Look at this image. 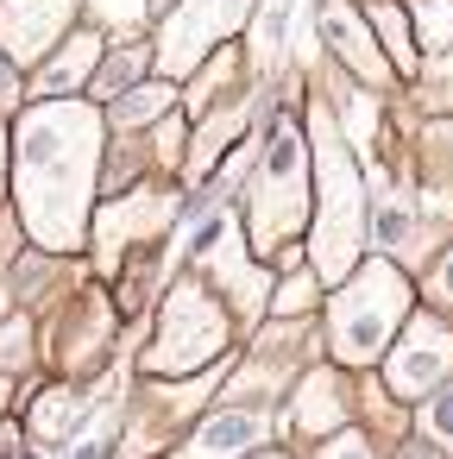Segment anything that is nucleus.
I'll list each match as a JSON object with an SVG mask.
<instances>
[{
  "label": "nucleus",
  "instance_id": "1",
  "mask_svg": "<svg viewBox=\"0 0 453 459\" xmlns=\"http://www.w3.org/2000/svg\"><path fill=\"white\" fill-rule=\"evenodd\" d=\"M20 214L51 252L83 246L89 189L101 170V114L83 101H45L20 120Z\"/></svg>",
  "mask_w": 453,
  "mask_h": 459
},
{
  "label": "nucleus",
  "instance_id": "2",
  "mask_svg": "<svg viewBox=\"0 0 453 459\" xmlns=\"http://www.w3.org/2000/svg\"><path fill=\"white\" fill-rule=\"evenodd\" d=\"M403 321H409V277L390 264H365L327 302V346L340 365H371Z\"/></svg>",
  "mask_w": 453,
  "mask_h": 459
},
{
  "label": "nucleus",
  "instance_id": "3",
  "mask_svg": "<svg viewBox=\"0 0 453 459\" xmlns=\"http://www.w3.org/2000/svg\"><path fill=\"white\" fill-rule=\"evenodd\" d=\"M309 139H302V126H277L271 133V152H265V164H258V195H252V214H246V227H252V246L258 252H271V258H283V252H296V233L309 227Z\"/></svg>",
  "mask_w": 453,
  "mask_h": 459
},
{
  "label": "nucleus",
  "instance_id": "4",
  "mask_svg": "<svg viewBox=\"0 0 453 459\" xmlns=\"http://www.w3.org/2000/svg\"><path fill=\"white\" fill-rule=\"evenodd\" d=\"M359 233H365V202H359V177L346 164L340 145L321 152V233H315V271L327 283L353 277L359 264Z\"/></svg>",
  "mask_w": 453,
  "mask_h": 459
},
{
  "label": "nucleus",
  "instance_id": "5",
  "mask_svg": "<svg viewBox=\"0 0 453 459\" xmlns=\"http://www.w3.org/2000/svg\"><path fill=\"white\" fill-rule=\"evenodd\" d=\"M221 346H227V321H221L214 296L196 277H183L170 290V302H164V333H158V346H152L145 365L158 377H177V371H196L202 359H214Z\"/></svg>",
  "mask_w": 453,
  "mask_h": 459
},
{
  "label": "nucleus",
  "instance_id": "6",
  "mask_svg": "<svg viewBox=\"0 0 453 459\" xmlns=\"http://www.w3.org/2000/svg\"><path fill=\"white\" fill-rule=\"evenodd\" d=\"M240 20H252V0H177L170 20H164V32H158L164 70H170V76L202 70V64L214 57V45H221Z\"/></svg>",
  "mask_w": 453,
  "mask_h": 459
},
{
  "label": "nucleus",
  "instance_id": "7",
  "mask_svg": "<svg viewBox=\"0 0 453 459\" xmlns=\"http://www.w3.org/2000/svg\"><path fill=\"white\" fill-rule=\"evenodd\" d=\"M453 371V327H440L434 315H415L403 333H396V352L384 365V384L396 396H428L440 377Z\"/></svg>",
  "mask_w": 453,
  "mask_h": 459
},
{
  "label": "nucleus",
  "instance_id": "8",
  "mask_svg": "<svg viewBox=\"0 0 453 459\" xmlns=\"http://www.w3.org/2000/svg\"><path fill=\"white\" fill-rule=\"evenodd\" d=\"M76 20V0H0V45L13 64L45 57V45H57Z\"/></svg>",
  "mask_w": 453,
  "mask_h": 459
},
{
  "label": "nucleus",
  "instance_id": "9",
  "mask_svg": "<svg viewBox=\"0 0 453 459\" xmlns=\"http://www.w3.org/2000/svg\"><path fill=\"white\" fill-rule=\"evenodd\" d=\"M258 440H265L258 409H227V415H208V421L189 434V446H183L177 459H246Z\"/></svg>",
  "mask_w": 453,
  "mask_h": 459
},
{
  "label": "nucleus",
  "instance_id": "10",
  "mask_svg": "<svg viewBox=\"0 0 453 459\" xmlns=\"http://www.w3.org/2000/svg\"><path fill=\"white\" fill-rule=\"evenodd\" d=\"M321 32H327V45H334L359 76H371V82H384V76H390V64H384V57H371V39L359 32V20L340 7V0H327V7H321Z\"/></svg>",
  "mask_w": 453,
  "mask_h": 459
},
{
  "label": "nucleus",
  "instance_id": "11",
  "mask_svg": "<svg viewBox=\"0 0 453 459\" xmlns=\"http://www.w3.org/2000/svg\"><path fill=\"white\" fill-rule=\"evenodd\" d=\"M95 57H101V32H76V39L64 45V57H57L51 70H39V95H45V101L70 95V89L83 82V70H95Z\"/></svg>",
  "mask_w": 453,
  "mask_h": 459
},
{
  "label": "nucleus",
  "instance_id": "12",
  "mask_svg": "<svg viewBox=\"0 0 453 459\" xmlns=\"http://www.w3.org/2000/svg\"><path fill=\"white\" fill-rule=\"evenodd\" d=\"M170 108V82H145V89H126L114 108H108V126H145Z\"/></svg>",
  "mask_w": 453,
  "mask_h": 459
},
{
  "label": "nucleus",
  "instance_id": "13",
  "mask_svg": "<svg viewBox=\"0 0 453 459\" xmlns=\"http://www.w3.org/2000/svg\"><path fill=\"white\" fill-rule=\"evenodd\" d=\"M70 421H76V396L57 384V390H45L39 403H32V434L39 440H64L70 434Z\"/></svg>",
  "mask_w": 453,
  "mask_h": 459
},
{
  "label": "nucleus",
  "instance_id": "14",
  "mask_svg": "<svg viewBox=\"0 0 453 459\" xmlns=\"http://www.w3.org/2000/svg\"><path fill=\"white\" fill-rule=\"evenodd\" d=\"M415 13H422V45L434 57L453 51V0H415Z\"/></svg>",
  "mask_w": 453,
  "mask_h": 459
},
{
  "label": "nucleus",
  "instance_id": "15",
  "mask_svg": "<svg viewBox=\"0 0 453 459\" xmlns=\"http://www.w3.org/2000/svg\"><path fill=\"white\" fill-rule=\"evenodd\" d=\"M378 239H384L390 252H409V246H415V208H409V202H384V208H378Z\"/></svg>",
  "mask_w": 453,
  "mask_h": 459
},
{
  "label": "nucleus",
  "instance_id": "16",
  "mask_svg": "<svg viewBox=\"0 0 453 459\" xmlns=\"http://www.w3.org/2000/svg\"><path fill=\"white\" fill-rule=\"evenodd\" d=\"M371 26L384 32V45H390V64L409 76V70H415V57H409V26H403V13H390V7H371Z\"/></svg>",
  "mask_w": 453,
  "mask_h": 459
},
{
  "label": "nucleus",
  "instance_id": "17",
  "mask_svg": "<svg viewBox=\"0 0 453 459\" xmlns=\"http://www.w3.org/2000/svg\"><path fill=\"white\" fill-rule=\"evenodd\" d=\"M422 434H428L434 446H447V453H453V384H440V390H434V403L422 409Z\"/></svg>",
  "mask_w": 453,
  "mask_h": 459
},
{
  "label": "nucleus",
  "instance_id": "18",
  "mask_svg": "<svg viewBox=\"0 0 453 459\" xmlns=\"http://www.w3.org/2000/svg\"><path fill=\"white\" fill-rule=\"evenodd\" d=\"M133 70H145V51H139V45H126V51H120L95 82H89V89H95V101H108L114 89H126V82H133Z\"/></svg>",
  "mask_w": 453,
  "mask_h": 459
},
{
  "label": "nucleus",
  "instance_id": "19",
  "mask_svg": "<svg viewBox=\"0 0 453 459\" xmlns=\"http://www.w3.org/2000/svg\"><path fill=\"white\" fill-rule=\"evenodd\" d=\"M428 302H434V308H453V252H440V258L428 264Z\"/></svg>",
  "mask_w": 453,
  "mask_h": 459
},
{
  "label": "nucleus",
  "instance_id": "20",
  "mask_svg": "<svg viewBox=\"0 0 453 459\" xmlns=\"http://www.w3.org/2000/svg\"><path fill=\"white\" fill-rule=\"evenodd\" d=\"M321 459H371V446H365V434H340L321 446Z\"/></svg>",
  "mask_w": 453,
  "mask_h": 459
},
{
  "label": "nucleus",
  "instance_id": "21",
  "mask_svg": "<svg viewBox=\"0 0 453 459\" xmlns=\"http://www.w3.org/2000/svg\"><path fill=\"white\" fill-rule=\"evenodd\" d=\"M145 13V0H101V26H133Z\"/></svg>",
  "mask_w": 453,
  "mask_h": 459
},
{
  "label": "nucleus",
  "instance_id": "22",
  "mask_svg": "<svg viewBox=\"0 0 453 459\" xmlns=\"http://www.w3.org/2000/svg\"><path fill=\"white\" fill-rule=\"evenodd\" d=\"M20 101V76H13V57H0V108Z\"/></svg>",
  "mask_w": 453,
  "mask_h": 459
},
{
  "label": "nucleus",
  "instance_id": "23",
  "mask_svg": "<svg viewBox=\"0 0 453 459\" xmlns=\"http://www.w3.org/2000/svg\"><path fill=\"white\" fill-rule=\"evenodd\" d=\"M0 459H26V453H20V434H13V428H0Z\"/></svg>",
  "mask_w": 453,
  "mask_h": 459
},
{
  "label": "nucleus",
  "instance_id": "24",
  "mask_svg": "<svg viewBox=\"0 0 453 459\" xmlns=\"http://www.w3.org/2000/svg\"><path fill=\"white\" fill-rule=\"evenodd\" d=\"M0 183H7V133H0Z\"/></svg>",
  "mask_w": 453,
  "mask_h": 459
},
{
  "label": "nucleus",
  "instance_id": "25",
  "mask_svg": "<svg viewBox=\"0 0 453 459\" xmlns=\"http://www.w3.org/2000/svg\"><path fill=\"white\" fill-rule=\"evenodd\" d=\"M252 459H283V453H252Z\"/></svg>",
  "mask_w": 453,
  "mask_h": 459
},
{
  "label": "nucleus",
  "instance_id": "26",
  "mask_svg": "<svg viewBox=\"0 0 453 459\" xmlns=\"http://www.w3.org/2000/svg\"><path fill=\"white\" fill-rule=\"evenodd\" d=\"M0 403H7V377H0Z\"/></svg>",
  "mask_w": 453,
  "mask_h": 459
}]
</instances>
